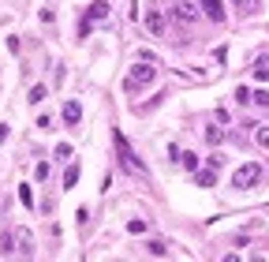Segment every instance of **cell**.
<instances>
[{"mask_svg":"<svg viewBox=\"0 0 269 262\" xmlns=\"http://www.w3.org/2000/svg\"><path fill=\"white\" fill-rule=\"evenodd\" d=\"M153 75H157V67H153V60H146V56H142V60H134V67L127 71V94H134V90H142V86H150L153 83Z\"/></svg>","mask_w":269,"mask_h":262,"instance_id":"cell-1","label":"cell"},{"mask_svg":"<svg viewBox=\"0 0 269 262\" xmlns=\"http://www.w3.org/2000/svg\"><path fill=\"white\" fill-rule=\"evenodd\" d=\"M258 180H262V165H258V161H247V165H239V169L232 172V188H236V191L254 188Z\"/></svg>","mask_w":269,"mask_h":262,"instance_id":"cell-2","label":"cell"},{"mask_svg":"<svg viewBox=\"0 0 269 262\" xmlns=\"http://www.w3.org/2000/svg\"><path fill=\"white\" fill-rule=\"evenodd\" d=\"M112 142H116V154H120V165L127 172H142V165L134 161V154H131V146H127V139H123L120 131H112Z\"/></svg>","mask_w":269,"mask_h":262,"instance_id":"cell-3","label":"cell"},{"mask_svg":"<svg viewBox=\"0 0 269 262\" xmlns=\"http://www.w3.org/2000/svg\"><path fill=\"white\" fill-rule=\"evenodd\" d=\"M146 30L150 34H165V15H161V8H146Z\"/></svg>","mask_w":269,"mask_h":262,"instance_id":"cell-4","label":"cell"},{"mask_svg":"<svg viewBox=\"0 0 269 262\" xmlns=\"http://www.w3.org/2000/svg\"><path fill=\"white\" fill-rule=\"evenodd\" d=\"M198 4H202V15H206V19L225 23V4H220V0H198Z\"/></svg>","mask_w":269,"mask_h":262,"instance_id":"cell-5","label":"cell"},{"mask_svg":"<svg viewBox=\"0 0 269 262\" xmlns=\"http://www.w3.org/2000/svg\"><path fill=\"white\" fill-rule=\"evenodd\" d=\"M79 120H82V109H79V101H64V124L79 131Z\"/></svg>","mask_w":269,"mask_h":262,"instance_id":"cell-6","label":"cell"},{"mask_svg":"<svg viewBox=\"0 0 269 262\" xmlns=\"http://www.w3.org/2000/svg\"><path fill=\"white\" fill-rule=\"evenodd\" d=\"M176 19H184V23H195V19H198V8H195V4H187V0H180V4H176Z\"/></svg>","mask_w":269,"mask_h":262,"instance_id":"cell-7","label":"cell"},{"mask_svg":"<svg viewBox=\"0 0 269 262\" xmlns=\"http://www.w3.org/2000/svg\"><path fill=\"white\" fill-rule=\"evenodd\" d=\"M105 15H109V0H94L90 12H86V19H90V23H98V19H105Z\"/></svg>","mask_w":269,"mask_h":262,"instance_id":"cell-8","label":"cell"},{"mask_svg":"<svg viewBox=\"0 0 269 262\" xmlns=\"http://www.w3.org/2000/svg\"><path fill=\"white\" fill-rule=\"evenodd\" d=\"M195 183H198V188H213V183H217V169H202V172H195Z\"/></svg>","mask_w":269,"mask_h":262,"instance_id":"cell-9","label":"cell"},{"mask_svg":"<svg viewBox=\"0 0 269 262\" xmlns=\"http://www.w3.org/2000/svg\"><path fill=\"white\" fill-rule=\"evenodd\" d=\"M79 176H82L79 165H67V172H64V188H75V183H79Z\"/></svg>","mask_w":269,"mask_h":262,"instance_id":"cell-10","label":"cell"},{"mask_svg":"<svg viewBox=\"0 0 269 262\" xmlns=\"http://www.w3.org/2000/svg\"><path fill=\"white\" fill-rule=\"evenodd\" d=\"M206 139L213 142V146H220V142H225V128H217V124H209V128H206Z\"/></svg>","mask_w":269,"mask_h":262,"instance_id":"cell-11","label":"cell"},{"mask_svg":"<svg viewBox=\"0 0 269 262\" xmlns=\"http://www.w3.org/2000/svg\"><path fill=\"white\" fill-rule=\"evenodd\" d=\"M19 202H23L26 210H34V191L26 188V183H19Z\"/></svg>","mask_w":269,"mask_h":262,"instance_id":"cell-12","label":"cell"},{"mask_svg":"<svg viewBox=\"0 0 269 262\" xmlns=\"http://www.w3.org/2000/svg\"><path fill=\"white\" fill-rule=\"evenodd\" d=\"M180 165L191 169V172H198V154H180Z\"/></svg>","mask_w":269,"mask_h":262,"instance_id":"cell-13","label":"cell"},{"mask_svg":"<svg viewBox=\"0 0 269 262\" xmlns=\"http://www.w3.org/2000/svg\"><path fill=\"white\" fill-rule=\"evenodd\" d=\"M150 255H157V258H165L168 255V247L161 244V240H150Z\"/></svg>","mask_w":269,"mask_h":262,"instance_id":"cell-14","label":"cell"},{"mask_svg":"<svg viewBox=\"0 0 269 262\" xmlns=\"http://www.w3.org/2000/svg\"><path fill=\"white\" fill-rule=\"evenodd\" d=\"M45 94H49L45 86H34V90H30V105H41V101H45Z\"/></svg>","mask_w":269,"mask_h":262,"instance_id":"cell-15","label":"cell"},{"mask_svg":"<svg viewBox=\"0 0 269 262\" xmlns=\"http://www.w3.org/2000/svg\"><path fill=\"white\" fill-rule=\"evenodd\" d=\"M254 139H258V146H262V150H269V128H258Z\"/></svg>","mask_w":269,"mask_h":262,"instance_id":"cell-16","label":"cell"},{"mask_svg":"<svg viewBox=\"0 0 269 262\" xmlns=\"http://www.w3.org/2000/svg\"><path fill=\"white\" fill-rule=\"evenodd\" d=\"M34 176H37V180H49V161H37V165H34Z\"/></svg>","mask_w":269,"mask_h":262,"instance_id":"cell-17","label":"cell"},{"mask_svg":"<svg viewBox=\"0 0 269 262\" xmlns=\"http://www.w3.org/2000/svg\"><path fill=\"white\" fill-rule=\"evenodd\" d=\"M236 101H239V105H247V101H254V94L247 90V86H239V90H236Z\"/></svg>","mask_w":269,"mask_h":262,"instance_id":"cell-18","label":"cell"},{"mask_svg":"<svg viewBox=\"0 0 269 262\" xmlns=\"http://www.w3.org/2000/svg\"><path fill=\"white\" fill-rule=\"evenodd\" d=\"M37 128H41V131H53V116L41 113V116H37Z\"/></svg>","mask_w":269,"mask_h":262,"instance_id":"cell-19","label":"cell"},{"mask_svg":"<svg viewBox=\"0 0 269 262\" xmlns=\"http://www.w3.org/2000/svg\"><path fill=\"white\" fill-rule=\"evenodd\" d=\"M254 101L262 105V109H269V90H254Z\"/></svg>","mask_w":269,"mask_h":262,"instance_id":"cell-20","label":"cell"},{"mask_svg":"<svg viewBox=\"0 0 269 262\" xmlns=\"http://www.w3.org/2000/svg\"><path fill=\"white\" fill-rule=\"evenodd\" d=\"M127 232H146V221H139V217L127 221Z\"/></svg>","mask_w":269,"mask_h":262,"instance_id":"cell-21","label":"cell"},{"mask_svg":"<svg viewBox=\"0 0 269 262\" xmlns=\"http://www.w3.org/2000/svg\"><path fill=\"white\" fill-rule=\"evenodd\" d=\"M254 79H258V83H265V79H269V67H254Z\"/></svg>","mask_w":269,"mask_h":262,"instance_id":"cell-22","label":"cell"},{"mask_svg":"<svg viewBox=\"0 0 269 262\" xmlns=\"http://www.w3.org/2000/svg\"><path fill=\"white\" fill-rule=\"evenodd\" d=\"M4 139H8V124H0V146H4Z\"/></svg>","mask_w":269,"mask_h":262,"instance_id":"cell-23","label":"cell"},{"mask_svg":"<svg viewBox=\"0 0 269 262\" xmlns=\"http://www.w3.org/2000/svg\"><path fill=\"white\" fill-rule=\"evenodd\" d=\"M236 4H239V12H251V4H247V0H236Z\"/></svg>","mask_w":269,"mask_h":262,"instance_id":"cell-24","label":"cell"}]
</instances>
